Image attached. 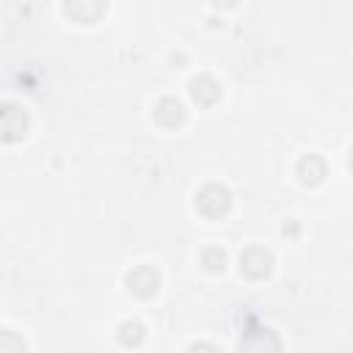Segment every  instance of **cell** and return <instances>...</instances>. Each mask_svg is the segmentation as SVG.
Segmentation results:
<instances>
[{"label": "cell", "mask_w": 353, "mask_h": 353, "mask_svg": "<svg viewBox=\"0 0 353 353\" xmlns=\"http://www.w3.org/2000/svg\"><path fill=\"white\" fill-rule=\"evenodd\" d=\"M350 165H353V157H350Z\"/></svg>", "instance_id": "cell-1"}]
</instances>
